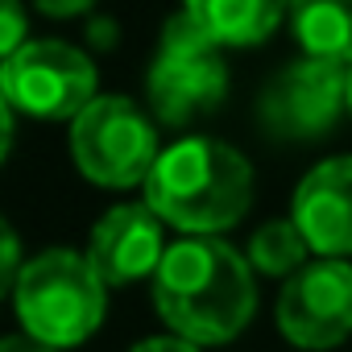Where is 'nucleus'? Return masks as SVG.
Here are the masks:
<instances>
[{
  "label": "nucleus",
  "instance_id": "1",
  "mask_svg": "<svg viewBox=\"0 0 352 352\" xmlns=\"http://www.w3.org/2000/svg\"><path fill=\"white\" fill-rule=\"evenodd\" d=\"M249 253L220 236L174 241L153 274V307L174 336L191 344H224L241 336L257 311Z\"/></svg>",
  "mask_w": 352,
  "mask_h": 352
},
{
  "label": "nucleus",
  "instance_id": "2",
  "mask_svg": "<svg viewBox=\"0 0 352 352\" xmlns=\"http://www.w3.org/2000/svg\"><path fill=\"white\" fill-rule=\"evenodd\" d=\"M145 204L162 224L187 236H216L249 212L253 166L216 137H183L157 153Z\"/></svg>",
  "mask_w": 352,
  "mask_h": 352
},
{
  "label": "nucleus",
  "instance_id": "3",
  "mask_svg": "<svg viewBox=\"0 0 352 352\" xmlns=\"http://www.w3.org/2000/svg\"><path fill=\"white\" fill-rule=\"evenodd\" d=\"M104 290L108 286L91 270L87 253L46 249L25 261L13 286V307L25 336L50 348H75L104 323Z\"/></svg>",
  "mask_w": 352,
  "mask_h": 352
},
{
  "label": "nucleus",
  "instance_id": "4",
  "mask_svg": "<svg viewBox=\"0 0 352 352\" xmlns=\"http://www.w3.org/2000/svg\"><path fill=\"white\" fill-rule=\"evenodd\" d=\"M224 46L204 34L187 13H174L162 25L157 54L145 79L149 108L162 124H187L199 112H212L224 91H228V67H224Z\"/></svg>",
  "mask_w": 352,
  "mask_h": 352
},
{
  "label": "nucleus",
  "instance_id": "5",
  "mask_svg": "<svg viewBox=\"0 0 352 352\" xmlns=\"http://www.w3.org/2000/svg\"><path fill=\"white\" fill-rule=\"evenodd\" d=\"M71 153L87 183L108 191L145 187L157 162L153 120L124 96H96L71 120Z\"/></svg>",
  "mask_w": 352,
  "mask_h": 352
},
{
  "label": "nucleus",
  "instance_id": "6",
  "mask_svg": "<svg viewBox=\"0 0 352 352\" xmlns=\"http://www.w3.org/2000/svg\"><path fill=\"white\" fill-rule=\"evenodd\" d=\"M96 63L67 42H25L0 67L5 104L34 120H75L96 100Z\"/></svg>",
  "mask_w": 352,
  "mask_h": 352
},
{
  "label": "nucleus",
  "instance_id": "7",
  "mask_svg": "<svg viewBox=\"0 0 352 352\" xmlns=\"http://www.w3.org/2000/svg\"><path fill=\"white\" fill-rule=\"evenodd\" d=\"M348 112V67L298 58L282 67L257 96V124L278 141H315Z\"/></svg>",
  "mask_w": 352,
  "mask_h": 352
},
{
  "label": "nucleus",
  "instance_id": "8",
  "mask_svg": "<svg viewBox=\"0 0 352 352\" xmlns=\"http://www.w3.org/2000/svg\"><path fill=\"white\" fill-rule=\"evenodd\" d=\"M278 327L290 344L323 352L352 336V265L319 257L278 294Z\"/></svg>",
  "mask_w": 352,
  "mask_h": 352
},
{
  "label": "nucleus",
  "instance_id": "9",
  "mask_svg": "<svg viewBox=\"0 0 352 352\" xmlns=\"http://www.w3.org/2000/svg\"><path fill=\"white\" fill-rule=\"evenodd\" d=\"M170 245H162V220L149 204H120L91 228L87 261L104 286H129L153 278Z\"/></svg>",
  "mask_w": 352,
  "mask_h": 352
},
{
  "label": "nucleus",
  "instance_id": "10",
  "mask_svg": "<svg viewBox=\"0 0 352 352\" xmlns=\"http://www.w3.org/2000/svg\"><path fill=\"white\" fill-rule=\"evenodd\" d=\"M290 220L319 257H352V153L319 162L294 191Z\"/></svg>",
  "mask_w": 352,
  "mask_h": 352
},
{
  "label": "nucleus",
  "instance_id": "11",
  "mask_svg": "<svg viewBox=\"0 0 352 352\" xmlns=\"http://www.w3.org/2000/svg\"><path fill=\"white\" fill-rule=\"evenodd\" d=\"M183 13L220 46H257L290 13V0H183Z\"/></svg>",
  "mask_w": 352,
  "mask_h": 352
},
{
  "label": "nucleus",
  "instance_id": "12",
  "mask_svg": "<svg viewBox=\"0 0 352 352\" xmlns=\"http://www.w3.org/2000/svg\"><path fill=\"white\" fill-rule=\"evenodd\" d=\"M286 17L311 58L352 67V0H290Z\"/></svg>",
  "mask_w": 352,
  "mask_h": 352
},
{
  "label": "nucleus",
  "instance_id": "13",
  "mask_svg": "<svg viewBox=\"0 0 352 352\" xmlns=\"http://www.w3.org/2000/svg\"><path fill=\"white\" fill-rule=\"evenodd\" d=\"M307 253H311V245L294 220H270L249 241V265L257 274H270V278H294L302 270Z\"/></svg>",
  "mask_w": 352,
  "mask_h": 352
},
{
  "label": "nucleus",
  "instance_id": "14",
  "mask_svg": "<svg viewBox=\"0 0 352 352\" xmlns=\"http://www.w3.org/2000/svg\"><path fill=\"white\" fill-rule=\"evenodd\" d=\"M25 46V9L21 0H5V58Z\"/></svg>",
  "mask_w": 352,
  "mask_h": 352
},
{
  "label": "nucleus",
  "instance_id": "15",
  "mask_svg": "<svg viewBox=\"0 0 352 352\" xmlns=\"http://www.w3.org/2000/svg\"><path fill=\"white\" fill-rule=\"evenodd\" d=\"M38 13L50 17V21H67V17H83L96 9V0H34Z\"/></svg>",
  "mask_w": 352,
  "mask_h": 352
},
{
  "label": "nucleus",
  "instance_id": "16",
  "mask_svg": "<svg viewBox=\"0 0 352 352\" xmlns=\"http://www.w3.org/2000/svg\"><path fill=\"white\" fill-rule=\"evenodd\" d=\"M21 270H25V265H21V241H17V228L5 224V290L17 286Z\"/></svg>",
  "mask_w": 352,
  "mask_h": 352
},
{
  "label": "nucleus",
  "instance_id": "17",
  "mask_svg": "<svg viewBox=\"0 0 352 352\" xmlns=\"http://www.w3.org/2000/svg\"><path fill=\"white\" fill-rule=\"evenodd\" d=\"M129 352H199V344H191L183 336H149V340L133 344Z\"/></svg>",
  "mask_w": 352,
  "mask_h": 352
},
{
  "label": "nucleus",
  "instance_id": "18",
  "mask_svg": "<svg viewBox=\"0 0 352 352\" xmlns=\"http://www.w3.org/2000/svg\"><path fill=\"white\" fill-rule=\"evenodd\" d=\"M0 352H58V348H50V344H42V340H34V336H9L5 344H0Z\"/></svg>",
  "mask_w": 352,
  "mask_h": 352
},
{
  "label": "nucleus",
  "instance_id": "19",
  "mask_svg": "<svg viewBox=\"0 0 352 352\" xmlns=\"http://www.w3.org/2000/svg\"><path fill=\"white\" fill-rule=\"evenodd\" d=\"M348 116H352V67H348Z\"/></svg>",
  "mask_w": 352,
  "mask_h": 352
}]
</instances>
